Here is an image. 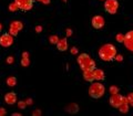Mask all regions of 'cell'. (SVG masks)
<instances>
[{"instance_id": "cell-1", "label": "cell", "mask_w": 133, "mask_h": 116, "mask_svg": "<svg viewBox=\"0 0 133 116\" xmlns=\"http://www.w3.org/2000/svg\"><path fill=\"white\" fill-rule=\"evenodd\" d=\"M98 54H99V57L102 61L110 62V61L114 60V57H115L116 54H118V52H116V48L114 47L113 44L105 43L99 49Z\"/></svg>"}, {"instance_id": "cell-2", "label": "cell", "mask_w": 133, "mask_h": 116, "mask_svg": "<svg viewBox=\"0 0 133 116\" xmlns=\"http://www.w3.org/2000/svg\"><path fill=\"white\" fill-rule=\"evenodd\" d=\"M77 61H78V64L80 65L82 71L95 69V61L88 54V53H80Z\"/></svg>"}, {"instance_id": "cell-3", "label": "cell", "mask_w": 133, "mask_h": 116, "mask_svg": "<svg viewBox=\"0 0 133 116\" xmlns=\"http://www.w3.org/2000/svg\"><path fill=\"white\" fill-rule=\"evenodd\" d=\"M105 93V86L100 83V81L98 82H92V84L90 85L89 88V95L92 98H100L102 97Z\"/></svg>"}, {"instance_id": "cell-4", "label": "cell", "mask_w": 133, "mask_h": 116, "mask_svg": "<svg viewBox=\"0 0 133 116\" xmlns=\"http://www.w3.org/2000/svg\"><path fill=\"white\" fill-rule=\"evenodd\" d=\"M119 9L118 0H104V10L110 15H115Z\"/></svg>"}, {"instance_id": "cell-5", "label": "cell", "mask_w": 133, "mask_h": 116, "mask_svg": "<svg viewBox=\"0 0 133 116\" xmlns=\"http://www.w3.org/2000/svg\"><path fill=\"white\" fill-rule=\"evenodd\" d=\"M14 43V35H11L9 32L2 33L0 37V45L2 48H9Z\"/></svg>"}, {"instance_id": "cell-6", "label": "cell", "mask_w": 133, "mask_h": 116, "mask_svg": "<svg viewBox=\"0 0 133 116\" xmlns=\"http://www.w3.org/2000/svg\"><path fill=\"white\" fill-rule=\"evenodd\" d=\"M22 29H23V23L21 21H19V20H15V21H12L9 26V33L11 35L16 37Z\"/></svg>"}, {"instance_id": "cell-7", "label": "cell", "mask_w": 133, "mask_h": 116, "mask_svg": "<svg viewBox=\"0 0 133 116\" xmlns=\"http://www.w3.org/2000/svg\"><path fill=\"white\" fill-rule=\"evenodd\" d=\"M15 2L18 5L19 9L22 11H29L33 8L35 0H15Z\"/></svg>"}, {"instance_id": "cell-8", "label": "cell", "mask_w": 133, "mask_h": 116, "mask_svg": "<svg viewBox=\"0 0 133 116\" xmlns=\"http://www.w3.org/2000/svg\"><path fill=\"white\" fill-rule=\"evenodd\" d=\"M91 24H92V27L94 29H102L104 27L105 24V21H104V18H103L102 16H94L92 20H91Z\"/></svg>"}, {"instance_id": "cell-9", "label": "cell", "mask_w": 133, "mask_h": 116, "mask_svg": "<svg viewBox=\"0 0 133 116\" xmlns=\"http://www.w3.org/2000/svg\"><path fill=\"white\" fill-rule=\"evenodd\" d=\"M124 45L128 50L133 52V30L129 31L128 33L124 34V41H123Z\"/></svg>"}, {"instance_id": "cell-10", "label": "cell", "mask_w": 133, "mask_h": 116, "mask_svg": "<svg viewBox=\"0 0 133 116\" xmlns=\"http://www.w3.org/2000/svg\"><path fill=\"white\" fill-rule=\"evenodd\" d=\"M124 99H125V97L122 96L121 94H119V93L112 94L111 97H110V104L113 106V107H115V108H118V106L121 104Z\"/></svg>"}, {"instance_id": "cell-11", "label": "cell", "mask_w": 133, "mask_h": 116, "mask_svg": "<svg viewBox=\"0 0 133 116\" xmlns=\"http://www.w3.org/2000/svg\"><path fill=\"white\" fill-rule=\"evenodd\" d=\"M56 45H57L58 51H60V52H64V51H66V50H68V48H69L68 40H66V38L59 39V41H58V43H57Z\"/></svg>"}, {"instance_id": "cell-12", "label": "cell", "mask_w": 133, "mask_h": 116, "mask_svg": "<svg viewBox=\"0 0 133 116\" xmlns=\"http://www.w3.org/2000/svg\"><path fill=\"white\" fill-rule=\"evenodd\" d=\"M5 102L8 105H14L17 103V94L15 92H9L5 95Z\"/></svg>"}, {"instance_id": "cell-13", "label": "cell", "mask_w": 133, "mask_h": 116, "mask_svg": "<svg viewBox=\"0 0 133 116\" xmlns=\"http://www.w3.org/2000/svg\"><path fill=\"white\" fill-rule=\"evenodd\" d=\"M93 76H94V81H104L105 78V74L104 71L101 69H93Z\"/></svg>"}, {"instance_id": "cell-14", "label": "cell", "mask_w": 133, "mask_h": 116, "mask_svg": "<svg viewBox=\"0 0 133 116\" xmlns=\"http://www.w3.org/2000/svg\"><path fill=\"white\" fill-rule=\"evenodd\" d=\"M83 78H84L85 81L92 83V82L94 81L93 70H84V71H83Z\"/></svg>"}, {"instance_id": "cell-15", "label": "cell", "mask_w": 133, "mask_h": 116, "mask_svg": "<svg viewBox=\"0 0 133 116\" xmlns=\"http://www.w3.org/2000/svg\"><path fill=\"white\" fill-rule=\"evenodd\" d=\"M30 64V59H29V53L26 51L22 53L21 55V65L24 66V68H27V66Z\"/></svg>"}, {"instance_id": "cell-16", "label": "cell", "mask_w": 133, "mask_h": 116, "mask_svg": "<svg viewBox=\"0 0 133 116\" xmlns=\"http://www.w3.org/2000/svg\"><path fill=\"white\" fill-rule=\"evenodd\" d=\"M118 110L121 112V113H128L129 112V103L127 102V98L118 106Z\"/></svg>"}, {"instance_id": "cell-17", "label": "cell", "mask_w": 133, "mask_h": 116, "mask_svg": "<svg viewBox=\"0 0 133 116\" xmlns=\"http://www.w3.org/2000/svg\"><path fill=\"white\" fill-rule=\"evenodd\" d=\"M65 111L69 112V113H71V114L78 113V112H79V106H78V104H76V103H72V104H70V105L66 106Z\"/></svg>"}, {"instance_id": "cell-18", "label": "cell", "mask_w": 133, "mask_h": 116, "mask_svg": "<svg viewBox=\"0 0 133 116\" xmlns=\"http://www.w3.org/2000/svg\"><path fill=\"white\" fill-rule=\"evenodd\" d=\"M17 84V77L15 76H9L7 78V85L8 86H11V88H14V86H16Z\"/></svg>"}, {"instance_id": "cell-19", "label": "cell", "mask_w": 133, "mask_h": 116, "mask_svg": "<svg viewBox=\"0 0 133 116\" xmlns=\"http://www.w3.org/2000/svg\"><path fill=\"white\" fill-rule=\"evenodd\" d=\"M58 41H59V38H58V35L52 34V35L49 37V42L51 43V44H57Z\"/></svg>"}, {"instance_id": "cell-20", "label": "cell", "mask_w": 133, "mask_h": 116, "mask_svg": "<svg viewBox=\"0 0 133 116\" xmlns=\"http://www.w3.org/2000/svg\"><path fill=\"white\" fill-rule=\"evenodd\" d=\"M9 10L11 11V12H16V11H18V10H20L19 9V7H18V5L14 1V2H11L10 5H9Z\"/></svg>"}, {"instance_id": "cell-21", "label": "cell", "mask_w": 133, "mask_h": 116, "mask_svg": "<svg viewBox=\"0 0 133 116\" xmlns=\"http://www.w3.org/2000/svg\"><path fill=\"white\" fill-rule=\"evenodd\" d=\"M115 40L118 41L119 43H123V41H124V34H122V33H118V34L115 35Z\"/></svg>"}, {"instance_id": "cell-22", "label": "cell", "mask_w": 133, "mask_h": 116, "mask_svg": "<svg viewBox=\"0 0 133 116\" xmlns=\"http://www.w3.org/2000/svg\"><path fill=\"white\" fill-rule=\"evenodd\" d=\"M125 98H127V102L129 103V105L133 106V93H130Z\"/></svg>"}, {"instance_id": "cell-23", "label": "cell", "mask_w": 133, "mask_h": 116, "mask_svg": "<svg viewBox=\"0 0 133 116\" xmlns=\"http://www.w3.org/2000/svg\"><path fill=\"white\" fill-rule=\"evenodd\" d=\"M110 93H111V94H116V93H119V88H118V86H114V85L110 86Z\"/></svg>"}, {"instance_id": "cell-24", "label": "cell", "mask_w": 133, "mask_h": 116, "mask_svg": "<svg viewBox=\"0 0 133 116\" xmlns=\"http://www.w3.org/2000/svg\"><path fill=\"white\" fill-rule=\"evenodd\" d=\"M18 106H19V108H26V106H27V103L26 101H19L18 102Z\"/></svg>"}, {"instance_id": "cell-25", "label": "cell", "mask_w": 133, "mask_h": 116, "mask_svg": "<svg viewBox=\"0 0 133 116\" xmlns=\"http://www.w3.org/2000/svg\"><path fill=\"white\" fill-rule=\"evenodd\" d=\"M114 60H116L118 62H121V61H123V56L121 54H116L115 57H114Z\"/></svg>"}, {"instance_id": "cell-26", "label": "cell", "mask_w": 133, "mask_h": 116, "mask_svg": "<svg viewBox=\"0 0 133 116\" xmlns=\"http://www.w3.org/2000/svg\"><path fill=\"white\" fill-rule=\"evenodd\" d=\"M14 62H15V57H14V56H9V57L7 59V63H8V64H12Z\"/></svg>"}, {"instance_id": "cell-27", "label": "cell", "mask_w": 133, "mask_h": 116, "mask_svg": "<svg viewBox=\"0 0 133 116\" xmlns=\"http://www.w3.org/2000/svg\"><path fill=\"white\" fill-rule=\"evenodd\" d=\"M6 114H7L6 108H3V107H0V116H5Z\"/></svg>"}, {"instance_id": "cell-28", "label": "cell", "mask_w": 133, "mask_h": 116, "mask_svg": "<svg viewBox=\"0 0 133 116\" xmlns=\"http://www.w3.org/2000/svg\"><path fill=\"white\" fill-rule=\"evenodd\" d=\"M37 1H39L41 3H43V5H49L50 2H51V0H37Z\"/></svg>"}, {"instance_id": "cell-29", "label": "cell", "mask_w": 133, "mask_h": 116, "mask_svg": "<svg viewBox=\"0 0 133 116\" xmlns=\"http://www.w3.org/2000/svg\"><path fill=\"white\" fill-rule=\"evenodd\" d=\"M35 29H36V32L37 33H40L41 31H42V27H41V26H37Z\"/></svg>"}, {"instance_id": "cell-30", "label": "cell", "mask_w": 133, "mask_h": 116, "mask_svg": "<svg viewBox=\"0 0 133 116\" xmlns=\"http://www.w3.org/2000/svg\"><path fill=\"white\" fill-rule=\"evenodd\" d=\"M78 52H79V50L77 48H72L71 49V53H72V54H78Z\"/></svg>"}, {"instance_id": "cell-31", "label": "cell", "mask_w": 133, "mask_h": 116, "mask_svg": "<svg viewBox=\"0 0 133 116\" xmlns=\"http://www.w3.org/2000/svg\"><path fill=\"white\" fill-rule=\"evenodd\" d=\"M32 115H41V111L40 110H37V111H35V112H33V113H32Z\"/></svg>"}, {"instance_id": "cell-32", "label": "cell", "mask_w": 133, "mask_h": 116, "mask_svg": "<svg viewBox=\"0 0 133 116\" xmlns=\"http://www.w3.org/2000/svg\"><path fill=\"white\" fill-rule=\"evenodd\" d=\"M72 34V30L71 29H66V37H70Z\"/></svg>"}, {"instance_id": "cell-33", "label": "cell", "mask_w": 133, "mask_h": 116, "mask_svg": "<svg viewBox=\"0 0 133 116\" xmlns=\"http://www.w3.org/2000/svg\"><path fill=\"white\" fill-rule=\"evenodd\" d=\"M26 103H27V105H31L33 102H32L31 98H27V99H26Z\"/></svg>"}, {"instance_id": "cell-34", "label": "cell", "mask_w": 133, "mask_h": 116, "mask_svg": "<svg viewBox=\"0 0 133 116\" xmlns=\"http://www.w3.org/2000/svg\"><path fill=\"white\" fill-rule=\"evenodd\" d=\"M12 116H21V114H20V113H14V114H12Z\"/></svg>"}, {"instance_id": "cell-35", "label": "cell", "mask_w": 133, "mask_h": 116, "mask_svg": "<svg viewBox=\"0 0 133 116\" xmlns=\"http://www.w3.org/2000/svg\"><path fill=\"white\" fill-rule=\"evenodd\" d=\"M0 31H2V24L0 23Z\"/></svg>"}, {"instance_id": "cell-36", "label": "cell", "mask_w": 133, "mask_h": 116, "mask_svg": "<svg viewBox=\"0 0 133 116\" xmlns=\"http://www.w3.org/2000/svg\"><path fill=\"white\" fill-rule=\"evenodd\" d=\"M63 1H66V0H63Z\"/></svg>"}]
</instances>
